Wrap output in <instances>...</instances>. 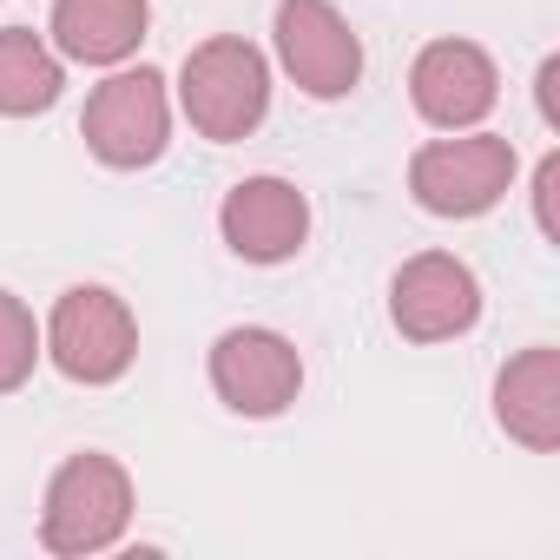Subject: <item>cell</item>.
<instances>
[{
	"label": "cell",
	"instance_id": "52a82bcc",
	"mask_svg": "<svg viewBox=\"0 0 560 560\" xmlns=\"http://www.w3.org/2000/svg\"><path fill=\"white\" fill-rule=\"evenodd\" d=\"M270 47H277V67L311 100H343L363 80V40L337 0H277Z\"/></svg>",
	"mask_w": 560,
	"mask_h": 560
},
{
	"label": "cell",
	"instance_id": "5bb4252c",
	"mask_svg": "<svg viewBox=\"0 0 560 560\" xmlns=\"http://www.w3.org/2000/svg\"><path fill=\"white\" fill-rule=\"evenodd\" d=\"M34 363H40V324L14 291H0V396L27 389Z\"/></svg>",
	"mask_w": 560,
	"mask_h": 560
},
{
	"label": "cell",
	"instance_id": "9c48e42d",
	"mask_svg": "<svg viewBox=\"0 0 560 560\" xmlns=\"http://www.w3.org/2000/svg\"><path fill=\"white\" fill-rule=\"evenodd\" d=\"M409 100H416L422 126L475 132L501 100V73L475 40H429L416 54V67H409Z\"/></svg>",
	"mask_w": 560,
	"mask_h": 560
},
{
	"label": "cell",
	"instance_id": "7c38bea8",
	"mask_svg": "<svg viewBox=\"0 0 560 560\" xmlns=\"http://www.w3.org/2000/svg\"><path fill=\"white\" fill-rule=\"evenodd\" d=\"M152 0H54L47 40L73 67H126L145 47Z\"/></svg>",
	"mask_w": 560,
	"mask_h": 560
},
{
	"label": "cell",
	"instance_id": "ba28073f",
	"mask_svg": "<svg viewBox=\"0 0 560 560\" xmlns=\"http://www.w3.org/2000/svg\"><path fill=\"white\" fill-rule=\"evenodd\" d=\"M389 324L409 343H448L481 324V277L455 250H416L389 277Z\"/></svg>",
	"mask_w": 560,
	"mask_h": 560
},
{
	"label": "cell",
	"instance_id": "4fadbf2b",
	"mask_svg": "<svg viewBox=\"0 0 560 560\" xmlns=\"http://www.w3.org/2000/svg\"><path fill=\"white\" fill-rule=\"evenodd\" d=\"M67 93V60L34 27H0V119L54 113Z\"/></svg>",
	"mask_w": 560,
	"mask_h": 560
},
{
	"label": "cell",
	"instance_id": "3957f363",
	"mask_svg": "<svg viewBox=\"0 0 560 560\" xmlns=\"http://www.w3.org/2000/svg\"><path fill=\"white\" fill-rule=\"evenodd\" d=\"M80 139L106 172L159 165L172 145V86L159 67H113L80 113Z\"/></svg>",
	"mask_w": 560,
	"mask_h": 560
},
{
	"label": "cell",
	"instance_id": "8fae6325",
	"mask_svg": "<svg viewBox=\"0 0 560 560\" xmlns=\"http://www.w3.org/2000/svg\"><path fill=\"white\" fill-rule=\"evenodd\" d=\"M494 422L527 455H553L560 448V350L553 343H534V350L501 363V376H494Z\"/></svg>",
	"mask_w": 560,
	"mask_h": 560
},
{
	"label": "cell",
	"instance_id": "30bf717a",
	"mask_svg": "<svg viewBox=\"0 0 560 560\" xmlns=\"http://www.w3.org/2000/svg\"><path fill=\"white\" fill-rule=\"evenodd\" d=\"M218 231L244 264H291L311 237V198L291 178H237L218 205Z\"/></svg>",
	"mask_w": 560,
	"mask_h": 560
},
{
	"label": "cell",
	"instance_id": "8992f818",
	"mask_svg": "<svg viewBox=\"0 0 560 560\" xmlns=\"http://www.w3.org/2000/svg\"><path fill=\"white\" fill-rule=\"evenodd\" d=\"M211 370V389L231 416L244 422H270V416H284L298 396H304V357L284 330H264V324H237L211 343L205 357Z\"/></svg>",
	"mask_w": 560,
	"mask_h": 560
},
{
	"label": "cell",
	"instance_id": "2e32d148",
	"mask_svg": "<svg viewBox=\"0 0 560 560\" xmlns=\"http://www.w3.org/2000/svg\"><path fill=\"white\" fill-rule=\"evenodd\" d=\"M553 86H560V60H540V73H534V106H540V119H547V126H560Z\"/></svg>",
	"mask_w": 560,
	"mask_h": 560
},
{
	"label": "cell",
	"instance_id": "7a4b0ae2",
	"mask_svg": "<svg viewBox=\"0 0 560 560\" xmlns=\"http://www.w3.org/2000/svg\"><path fill=\"white\" fill-rule=\"evenodd\" d=\"M178 113L211 145L250 139L264 126V113H270V60L244 34H211L178 67Z\"/></svg>",
	"mask_w": 560,
	"mask_h": 560
},
{
	"label": "cell",
	"instance_id": "6da1fadb",
	"mask_svg": "<svg viewBox=\"0 0 560 560\" xmlns=\"http://www.w3.org/2000/svg\"><path fill=\"white\" fill-rule=\"evenodd\" d=\"M132 475L100 455V448H80L54 468L47 481V501H40V547L54 560H93V553H113L132 527Z\"/></svg>",
	"mask_w": 560,
	"mask_h": 560
},
{
	"label": "cell",
	"instance_id": "5b68a950",
	"mask_svg": "<svg viewBox=\"0 0 560 560\" xmlns=\"http://www.w3.org/2000/svg\"><path fill=\"white\" fill-rule=\"evenodd\" d=\"M514 145L501 132H448V139H429L416 159H409V191L429 218H481L494 211L508 191H514Z\"/></svg>",
	"mask_w": 560,
	"mask_h": 560
},
{
	"label": "cell",
	"instance_id": "277c9868",
	"mask_svg": "<svg viewBox=\"0 0 560 560\" xmlns=\"http://www.w3.org/2000/svg\"><path fill=\"white\" fill-rule=\"evenodd\" d=\"M40 357L67 376V383H86V389H106L119 383L132 363H139V317L126 311L119 291L106 284H73L60 291L47 330H40Z\"/></svg>",
	"mask_w": 560,
	"mask_h": 560
},
{
	"label": "cell",
	"instance_id": "9a60e30c",
	"mask_svg": "<svg viewBox=\"0 0 560 560\" xmlns=\"http://www.w3.org/2000/svg\"><path fill=\"white\" fill-rule=\"evenodd\" d=\"M553 198H560V152H547V159L534 165V224H540L547 244H560V211H553Z\"/></svg>",
	"mask_w": 560,
	"mask_h": 560
}]
</instances>
